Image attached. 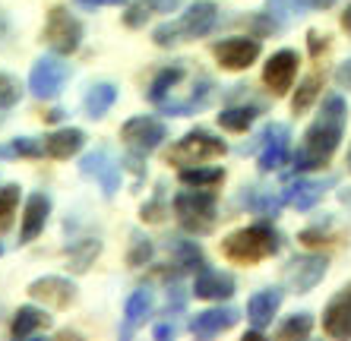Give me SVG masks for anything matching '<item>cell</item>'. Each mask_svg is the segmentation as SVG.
<instances>
[{
    "instance_id": "34",
    "label": "cell",
    "mask_w": 351,
    "mask_h": 341,
    "mask_svg": "<svg viewBox=\"0 0 351 341\" xmlns=\"http://www.w3.org/2000/svg\"><path fill=\"white\" fill-rule=\"evenodd\" d=\"M301 7H307L304 0H269V13L278 19V23H288L301 13Z\"/></svg>"
},
{
    "instance_id": "48",
    "label": "cell",
    "mask_w": 351,
    "mask_h": 341,
    "mask_svg": "<svg viewBox=\"0 0 351 341\" xmlns=\"http://www.w3.org/2000/svg\"><path fill=\"white\" fill-rule=\"evenodd\" d=\"M348 168H351V149H348Z\"/></svg>"
},
{
    "instance_id": "16",
    "label": "cell",
    "mask_w": 351,
    "mask_h": 341,
    "mask_svg": "<svg viewBox=\"0 0 351 341\" xmlns=\"http://www.w3.org/2000/svg\"><path fill=\"white\" fill-rule=\"evenodd\" d=\"M193 294L203 301H228L234 294V278L219 272V268H199V275L193 281Z\"/></svg>"
},
{
    "instance_id": "15",
    "label": "cell",
    "mask_w": 351,
    "mask_h": 341,
    "mask_svg": "<svg viewBox=\"0 0 351 341\" xmlns=\"http://www.w3.org/2000/svg\"><path fill=\"white\" fill-rule=\"evenodd\" d=\"M215 19H219V7H215L213 0H199L193 7L178 19V29L184 38H203V35L213 32Z\"/></svg>"
},
{
    "instance_id": "43",
    "label": "cell",
    "mask_w": 351,
    "mask_h": 341,
    "mask_svg": "<svg viewBox=\"0 0 351 341\" xmlns=\"http://www.w3.org/2000/svg\"><path fill=\"white\" fill-rule=\"evenodd\" d=\"M307 7H317V10H326V7H332L335 0H304Z\"/></svg>"
},
{
    "instance_id": "36",
    "label": "cell",
    "mask_w": 351,
    "mask_h": 341,
    "mask_svg": "<svg viewBox=\"0 0 351 341\" xmlns=\"http://www.w3.org/2000/svg\"><path fill=\"white\" fill-rule=\"evenodd\" d=\"M149 256H152V244H149V237L133 234V250H130V256H127V262H130V266H146Z\"/></svg>"
},
{
    "instance_id": "22",
    "label": "cell",
    "mask_w": 351,
    "mask_h": 341,
    "mask_svg": "<svg viewBox=\"0 0 351 341\" xmlns=\"http://www.w3.org/2000/svg\"><path fill=\"white\" fill-rule=\"evenodd\" d=\"M117 101V89L111 86V82H95L89 92H86V101H82V108H86V114L89 117H105L108 111H111V105Z\"/></svg>"
},
{
    "instance_id": "30",
    "label": "cell",
    "mask_w": 351,
    "mask_h": 341,
    "mask_svg": "<svg viewBox=\"0 0 351 341\" xmlns=\"http://www.w3.org/2000/svg\"><path fill=\"white\" fill-rule=\"evenodd\" d=\"M10 155L35 158V155H45V146H38V139H32V136H19L10 146H0V158H10Z\"/></svg>"
},
{
    "instance_id": "3",
    "label": "cell",
    "mask_w": 351,
    "mask_h": 341,
    "mask_svg": "<svg viewBox=\"0 0 351 341\" xmlns=\"http://www.w3.org/2000/svg\"><path fill=\"white\" fill-rule=\"evenodd\" d=\"M174 212H178L180 225L193 231V234H206L215 225V196L206 187L187 190V193L174 196Z\"/></svg>"
},
{
    "instance_id": "4",
    "label": "cell",
    "mask_w": 351,
    "mask_h": 341,
    "mask_svg": "<svg viewBox=\"0 0 351 341\" xmlns=\"http://www.w3.org/2000/svg\"><path fill=\"white\" fill-rule=\"evenodd\" d=\"M225 152H228V146L219 136H213L206 130H193L171 146L168 164H203V162H213V158H221Z\"/></svg>"
},
{
    "instance_id": "45",
    "label": "cell",
    "mask_w": 351,
    "mask_h": 341,
    "mask_svg": "<svg viewBox=\"0 0 351 341\" xmlns=\"http://www.w3.org/2000/svg\"><path fill=\"white\" fill-rule=\"evenodd\" d=\"M342 25H345V29H348V32H351V3H348V10H345V13H342Z\"/></svg>"
},
{
    "instance_id": "41",
    "label": "cell",
    "mask_w": 351,
    "mask_h": 341,
    "mask_svg": "<svg viewBox=\"0 0 351 341\" xmlns=\"http://www.w3.org/2000/svg\"><path fill=\"white\" fill-rule=\"evenodd\" d=\"M82 7H121L127 0H80Z\"/></svg>"
},
{
    "instance_id": "46",
    "label": "cell",
    "mask_w": 351,
    "mask_h": 341,
    "mask_svg": "<svg viewBox=\"0 0 351 341\" xmlns=\"http://www.w3.org/2000/svg\"><path fill=\"white\" fill-rule=\"evenodd\" d=\"M45 117H48V121H51V123H58V121H60V117H64V111H58V108H54V111H51V114H45Z\"/></svg>"
},
{
    "instance_id": "6",
    "label": "cell",
    "mask_w": 351,
    "mask_h": 341,
    "mask_svg": "<svg viewBox=\"0 0 351 341\" xmlns=\"http://www.w3.org/2000/svg\"><path fill=\"white\" fill-rule=\"evenodd\" d=\"M45 41L58 54H73L82 41V25L76 16H70V10L54 7L48 13V23H45Z\"/></svg>"
},
{
    "instance_id": "2",
    "label": "cell",
    "mask_w": 351,
    "mask_h": 341,
    "mask_svg": "<svg viewBox=\"0 0 351 341\" xmlns=\"http://www.w3.org/2000/svg\"><path fill=\"white\" fill-rule=\"evenodd\" d=\"M278 247H282V240H278V234L269 225H250V227L234 231L231 237H225L221 253H225L231 262L254 266V262H263V260H269V256H276Z\"/></svg>"
},
{
    "instance_id": "21",
    "label": "cell",
    "mask_w": 351,
    "mask_h": 341,
    "mask_svg": "<svg viewBox=\"0 0 351 341\" xmlns=\"http://www.w3.org/2000/svg\"><path fill=\"white\" fill-rule=\"evenodd\" d=\"M282 307V291L278 288H269V291H260L250 297V303H247V316H250V323H254V329H266V325L272 323V316H276V310Z\"/></svg>"
},
{
    "instance_id": "37",
    "label": "cell",
    "mask_w": 351,
    "mask_h": 341,
    "mask_svg": "<svg viewBox=\"0 0 351 341\" xmlns=\"http://www.w3.org/2000/svg\"><path fill=\"white\" fill-rule=\"evenodd\" d=\"M152 38H156L158 48H171V45H178V41H180V29H178V23H165V25H158L156 32H152Z\"/></svg>"
},
{
    "instance_id": "17",
    "label": "cell",
    "mask_w": 351,
    "mask_h": 341,
    "mask_svg": "<svg viewBox=\"0 0 351 341\" xmlns=\"http://www.w3.org/2000/svg\"><path fill=\"white\" fill-rule=\"evenodd\" d=\"M51 212V199L45 193H32L25 199V212H23V234H19V244H29L45 231V221H48Z\"/></svg>"
},
{
    "instance_id": "10",
    "label": "cell",
    "mask_w": 351,
    "mask_h": 341,
    "mask_svg": "<svg viewBox=\"0 0 351 341\" xmlns=\"http://www.w3.org/2000/svg\"><path fill=\"white\" fill-rule=\"evenodd\" d=\"M215 57L225 70H247L260 57V38L241 35V38H225L215 45Z\"/></svg>"
},
{
    "instance_id": "31",
    "label": "cell",
    "mask_w": 351,
    "mask_h": 341,
    "mask_svg": "<svg viewBox=\"0 0 351 341\" xmlns=\"http://www.w3.org/2000/svg\"><path fill=\"white\" fill-rule=\"evenodd\" d=\"M313 329V319L311 313H294L288 323H282V329H278V338H307Z\"/></svg>"
},
{
    "instance_id": "39",
    "label": "cell",
    "mask_w": 351,
    "mask_h": 341,
    "mask_svg": "<svg viewBox=\"0 0 351 341\" xmlns=\"http://www.w3.org/2000/svg\"><path fill=\"white\" fill-rule=\"evenodd\" d=\"M149 16V7H146V0H143V3H139V7H133L130 13H127V25H139L143 23V19Z\"/></svg>"
},
{
    "instance_id": "13",
    "label": "cell",
    "mask_w": 351,
    "mask_h": 341,
    "mask_svg": "<svg viewBox=\"0 0 351 341\" xmlns=\"http://www.w3.org/2000/svg\"><path fill=\"white\" fill-rule=\"evenodd\" d=\"M294 73H298V54L294 51H278V54L269 57V64L263 70V79L276 95H285L291 89Z\"/></svg>"
},
{
    "instance_id": "7",
    "label": "cell",
    "mask_w": 351,
    "mask_h": 341,
    "mask_svg": "<svg viewBox=\"0 0 351 341\" xmlns=\"http://www.w3.org/2000/svg\"><path fill=\"white\" fill-rule=\"evenodd\" d=\"M66 76H70V66L60 57H41V60H35L32 73H29V89L35 98H58Z\"/></svg>"
},
{
    "instance_id": "20",
    "label": "cell",
    "mask_w": 351,
    "mask_h": 341,
    "mask_svg": "<svg viewBox=\"0 0 351 341\" xmlns=\"http://www.w3.org/2000/svg\"><path fill=\"white\" fill-rule=\"evenodd\" d=\"M82 146H86V133L76 130V127H64V130H54L45 139V155H48V158H58V162H66V158L76 155Z\"/></svg>"
},
{
    "instance_id": "12",
    "label": "cell",
    "mask_w": 351,
    "mask_h": 341,
    "mask_svg": "<svg viewBox=\"0 0 351 341\" xmlns=\"http://www.w3.org/2000/svg\"><path fill=\"white\" fill-rule=\"evenodd\" d=\"M29 294L35 301H45L48 307H70L76 297V284L66 281V278H58V275H48V278H38V281L29 284Z\"/></svg>"
},
{
    "instance_id": "44",
    "label": "cell",
    "mask_w": 351,
    "mask_h": 341,
    "mask_svg": "<svg viewBox=\"0 0 351 341\" xmlns=\"http://www.w3.org/2000/svg\"><path fill=\"white\" fill-rule=\"evenodd\" d=\"M319 45H326V41L319 38L317 32H311V51H313V54H319Z\"/></svg>"
},
{
    "instance_id": "14",
    "label": "cell",
    "mask_w": 351,
    "mask_h": 341,
    "mask_svg": "<svg viewBox=\"0 0 351 341\" xmlns=\"http://www.w3.org/2000/svg\"><path fill=\"white\" fill-rule=\"evenodd\" d=\"M323 329L329 338H351V284L329 301L323 313Z\"/></svg>"
},
{
    "instance_id": "32",
    "label": "cell",
    "mask_w": 351,
    "mask_h": 341,
    "mask_svg": "<svg viewBox=\"0 0 351 341\" xmlns=\"http://www.w3.org/2000/svg\"><path fill=\"white\" fill-rule=\"evenodd\" d=\"M319 95V76H307V79L298 86V95H294V101H291V108H294V114H304L307 108L313 105V98Z\"/></svg>"
},
{
    "instance_id": "1",
    "label": "cell",
    "mask_w": 351,
    "mask_h": 341,
    "mask_svg": "<svg viewBox=\"0 0 351 341\" xmlns=\"http://www.w3.org/2000/svg\"><path fill=\"white\" fill-rule=\"evenodd\" d=\"M345 117H348L345 98L329 95L326 101H323V114L307 127L301 149H298L291 158V168L298 170V174H301V170L323 168V164L332 158L335 146H339V139H342V133H345Z\"/></svg>"
},
{
    "instance_id": "25",
    "label": "cell",
    "mask_w": 351,
    "mask_h": 341,
    "mask_svg": "<svg viewBox=\"0 0 351 341\" xmlns=\"http://www.w3.org/2000/svg\"><path fill=\"white\" fill-rule=\"evenodd\" d=\"M225 180V170L221 168H184L180 170V184H187V187H206L213 190L215 184H221Z\"/></svg>"
},
{
    "instance_id": "47",
    "label": "cell",
    "mask_w": 351,
    "mask_h": 341,
    "mask_svg": "<svg viewBox=\"0 0 351 341\" xmlns=\"http://www.w3.org/2000/svg\"><path fill=\"white\" fill-rule=\"evenodd\" d=\"M342 203L351 205V190H342Z\"/></svg>"
},
{
    "instance_id": "8",
    "label": "cell",
    "mask_w": 351,
    "mask_h": 341,
    "mask_svg": "<svg viewBox=\"0 0 351 341\" xmlns=\"http://www.w3.org/2000/svg\"><path fill=\"white\" fill-rule=\"evenodd\" d=\"M80 170L86 174V177H95L98 184H101V193H105L108 199H111V196L117 193V187H121V164H117L105 149L86 155V158L80 162Z\"/></svg>"
},
{
    "instance_id": "35",
    "label": "cell",
    "mask_w": 351,
    "mask_h": 341,
    "mask_svg": "<svg viewBox=\"0 0 351 341\" xmlns=\"http://www.w3.org/2000/svg\"><path fill=\"white\" fill-rule=\"evenodd\" d=\"M19 101V82L10 73H0V108H13Z\"/></svg>"
},
{
    "instance_id": "28",
    "label": "cell",
    "mask_w": 351,
    "mask_h": 341,
    "mask_svg": "<svg viewBox=\"0 0 351 341\" xmlns=\"http://www.w3.org/2000/svg\"><path fill=\"white\" fill-rule=\"evenodd\" d=\"M16 205H19V187L10 184V187H0V234H7L16 218Z\"/></svg>"
},
{
    "instance_id": "18",
    "label": "cell",
    "mask_w": 351,
    "mask_h": 341,
    "mask_svg": "<svg viewBox=\"0 0 351 341\" xmlns=\"http://www.w3.org/2000/svg\"><path fill=\"white\" fill-rule=\"evenodd\" d=\"M234 323H237V310L234 307H215V310H206V313H196L193 323H190V329H193V335L213 338V335L228 332Z\"/></svg>"
},
{
    "instance_id": "42",
    "label": "cell",
    "mask_w": 351,
    "mask_h": 341,
    "mask_svg": "<svg viewBox=\"0 0 351 341\" xmlns=\"http://www.w3.org/2000/svg\"><path fill=\"white\" fill-rule=\"evenodd\" d=\"M174 332H178L174 325H158V329H156V338H171Z\"/></svg>"
},
{
    "instance_id": "24",
    "label": "cell",
    "mask_w": 351,
    "mask_h": 341,
    "mask_svg": "<svg viewBox=\"0 0 351 341\" xmlns=\"http://www.w3.org/2000/svg\"><path fill=\"white\" fill-rule=\"evenodd\" d=\"M149 310H152V291H149V288L133 291L130 301H127V325H123V335H130L133 329L149 316Z\"/></svg>"
},
{
    "instance_id": "5",
    "label": "cell",
    "mask_w": 351,
    "mask_h": 341,
    "mask_svg": "<svg viewBox=\"0 0 351 341\" xmlns=\"http://www.w3.org/2000/svg\"><path fill=\"white\" fill-rule=\"evenodd\" d=\"M165 136H168V130H165V123L156 121V117H133V121L123 123V130H121L123 146L130 149V155H139V158L156 152L165 142Z\"/></svg>"
},
{
    "instance_id": "23",
    "label": "cell",
    "mask_w": 351,
    "mask_h": 341,
    "mask_svg": "<svg viewBox=\"0 0 351 341\" xmlns=\"http://www.w3.org/2000/svg\"><path fill=\"white\" fill-rule=\"evenodd\" d=\"M48 323H51V316L45 310L19 307V313L13 316V325H10V332H13V338H29L35 329H41V325H48Z\"/></svg>"
},
{
    "instance_id": "29",
    "label": "cell",
    "mask_w": 351,
    "mask_h": 341,
    "mask_svg": "<svg viewBox=\"0 0 351 341\" xmlns=\"http://www.w3.org/2000/svg\"><path fill=\"white\" fill-rule=\"evenodd\" d=\"M98 250H101V244H98V240H80V244H73L66 253H70V262H73L76 272H86V268H89V262L98 256Z\"/></svg>"
},
{
    "instance_id": "26",
    "label": "cell",
    "mask_w": 351,
    "mask_h": 341,
    "mask_svg": "<svg viewBox=\"0 0 351 341\" xmlns=\"http://www.w3.org/2000/svg\"><path fill=\"white\" fill-rule=\"evenodd\" d=\"M184 73H187V66H184V64L165 66L162 73L152 79V86H149V101H156V105H158V101H162V98L171 92V86H174V82H178Z\"/></svg>"
},
{
    "instance_id": "40",
    "label": "cell",
    "mask_w": 351,
    "mask_h": 341,
    "mask_svg": "<svg viewBox=\"0 0 351 341\" xmlns=\"http://www.w3.org/2000/svg\"><path fill=\"white\" fill-rule=\"evenodd\" d=\"M335 82H339L342 89H351V60H345V64L335 70Z\"/></svg>"
},
{
    "instance_id": "33",
    "label": "cell",
    "mask_w": 351,
    "mask_h": 341,
    "mask_svg": "<svg viewBox=\"0 0 351 341\" xmlns=\"http://www.w3.org/2000/svg\"><path fill=\"white\" fill-rule=\"evenodd\" d=\"M174 253L180 256V268H203V253H199V247L190 244V240H178L174 244Z\"/></svg>"
},
{
    "instance_id": "19",
    "label": "cell",
    "mask_w": 351,
    "mask_h": 341,
    "mask_svg": "<svg viewBox=\"0 0 351 341\" xmlns=\"http://www.w3.org/2000/svg\"><path fill=\"white\" fill-rule=\"evenodd\" d=\"M335 177H326V180H298V184H291V187L285 190V199L294 205V209H313V205L323 199V193H326V187H332Z\"/></svg>"
},
{
    "instance_id": "27",
    "label": "cell",
    "mask_w": 351,
    "mask_h": 341,
    "mask_svg": "<svg viewBox=\"0 0 351 341\" xmlns=\"http://www.w3.org/2000/svg\"><path fill=\"white\" fill-rule=\"evenodd\" d=\"M256 108H225V111L219 114V123L225 127V130H231V133H244L250 123L256 121Z\"/></svg>"
},
{
    "instance_id": "9",
    "label": "cell",
    "mask_w": 351,
    "mask_h": 341,
    "mask_svg": "<svg viewBox=\"0 0 351 341\" xmlns=\"http://www.w3.org/2000/svg\"><path fill=\"white\" fill-rule=\"evenodd\" d=\"M326 266H329L326 256H294L285 268V281L291 284L298 294L313 291V288L323 281V275H326Z\"/></svg>"
},
{
    "instance_id": "38",
    "label": "cell",
    "mask_w": 351,
    "mask_h": 341,
    "mask_svg": "<svg viewBox=\"0 0 351 341\" xmlns=\"http://www.w3.org/2000/svg\"><path fill=\"white\" fill-rule=\"evenodd\" d=\"M180 3H184V0H146V7L152 10V13H171Z\"/></svg>"
},
{
    "instance_id": "11",
    "label": "cell",
    "mask_w": 351,
    "mask_h": 341,
    "mask_svg": "<svg viewBox=\"0 0 351 341\" xmlns=\"http://www.w3.org/2000/svg\"><path fill=\"white\" fill-rule=\"evenodd\" d=\"M288 146H291V130L285 123H269L263 130V152H260V170H276L288 162Z\"/></svg>"
}]
</instances>
